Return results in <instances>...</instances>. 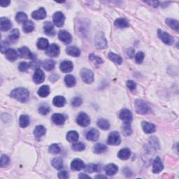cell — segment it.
I'll return each mask as SVG.
<instances>
[{
    "label": "cell",
    "mask_w": 179,
    "mask_h": 179,
    "mask_svg": "<svg viewBox=\"0 0 179 179\" xmlns=\"http://www.w3.org/2000/svg\"><path fill=\"white\" fill-rule=\"evenodd\" d=\"M11 97L20 102L25 103L30 98V92L24 87H18V88L14 89L11 92Z\"/></svg>",
    "instance_id": "1"
},
{
    "label": "cell",
    "mask_w": 179,
    "mask_h": 179,
    "mask_svg": "<svg viewBox=\"0 0 179 179\" xmlns=\"http://www.w3.org/2000/svg\"><path fill=\"white\" fill-rule=\"evenodd\" d=\"M136 111L139 114L147 115L151 112V109L146 101L142 99H137L135 101Z\"/></svg>",
    "instance_id": "2"
},
{
    "label": "cell",
    "mask_w": 179,
    "mask_h": 179,
    "mask_svg": "<svg viewBox=\"0 0 179 179\" xmlns=\"http://www.w3.org/2000/svg\"><path fill=\"white\" fill-rule=\"evenodd\" d=\"M107 40L105 38L103 32H99L97 34L95 37V44L98 49H104V48H107Z\"/></svg>",
    "instance_id": "3"
},
{
    "label": "cell",
    "mask_w": 179,
    "mask_h": 179,
    "mask_svg": "<svg viewBox=\"0 0 179 179\" xmlns=\"http://www.w3.org/2000/svg\"><path fill=\"white\" fill-rule=\"evenodd\" d=\"M80 75L84 83L90 84L94 81V73L90 69L83 68L81 70Z\"/></svg>",
    "instance_id": "4"
},
{
    "label": "cell",
    "mask_w": 179,
    "mask_h": 179,
    "mask_svg": "<svg viewBox=\"0 0 179 179\" xmlns=\"http://www.w3.org/2000/svg\"><path fill=\"white\" fill-rule=\"evenodd\" d=\"M158 37L161 39V41L164 42V44L167 45H171L173 44H174V38L172 36L169 35L168 33H167L166 32H164V31L161 30H158Z\"/></svg>",
    "instance_id": "5"
},
{
    "label": "cell",
    "mask_w": 179,
    "mask_h": 179,
    "mask_svg": "<svg viewBox=\"0 0 179 179\" xmlns=\"http://www.w3.org/2000/svg\"><path fill=\"white\" fill-rule=\"evenodd\" d=\"M53 22L56 27H62L65 21V16L60 11H57L53 16Z\"/></svg>",
    "instance_id": "6"
},
{
    "label": "cell",
    "mask_w": 179,
    "mask_h": 179,
    "mask_svg": "<svg viewBox=\"0 0 179 179\" xmlns=\"http://www.w3.org/2000/svg\"><path fill=\"white\" fill-rule=\"evenodd\" d=\"M121 138L118 132H112L110 133L107 139V144L112 146H118L120 144Z\"/></svg>",
    "instance_id": "7"
},
{
    "label": "cell",
    "mask_w": 179,
    "mask_h": 179,
    "mask_svg": "<svg viewBox=\"0 0 179 179\" xmlns=\"http://www.w3.org/2000/svg\"><path fill=\"white\" fill-rule=\"evenodd\" d=\"M76 122L79 125L85 127L88 126L90 124V118L86 113L82 112L79 113L77 119H76Z\"/></svg>",
    "instance_id": "8"
},
{
    "label": "cell",
    "mask_w": 179,
    "mask_h": 179,
    "mask_svg": "<svg viewBox=\"0 0 179 179\" xmlns=\"http://www.w3.org/2000/svg\"><path fill=\"white\" fill-rule=\"evenodd\" d=\"M59 39L67 44H69L72 41V36L66 30H60L58 33Z\"/></svg>",
    "instance_id": "9"
},
{
    "label": "cell",
    "mask_w": 179,
    "mask_h": 179,
    "mask_svg": "<svg viewBox=\"0 0 179 179\" xmlns=\"http://www.w3.org/2000/svg\"><path fill=\"white\" fill-rule=\"evenodd\" d=\"M47 55L51 58H56L59 55V47L55 44H52L46 50Z\"/></svg>",
    "instance_id": "10"
},
{
    "label": "cell",
    "mask_w": 179,
    "mask_h": 179,
    "mask_svg": "<svg viewBox=\"0 0 179 179\" xmlns=\"http://www.w3.org/2000/svg\"><path fill=\"white\" fill-rule=\"evenodd\" d=\"M164 169V165L163 161L161 160L160 157L155 158V159L153 163V172L154 174H159Z\"/></svg>",
    "instance_id": "11"
},
{
    "label": "cell",
    "mask_w": 179,
    "mask_h": 179,
    "mask_svg": "<svg viewBox=\"0 0 179 179\" xmlns=\"http://www.w3.org/2000/svg\"><path fill=\"white\" fill-rule=\"evenodd\" d=\"M119 118L123 120L124 123H131L132 120V113L130 110L124 109L120 112Z\"/></svg>",
    "instance_id": "12"
},
{
    "label": "cell",
    "mask_w": 179,
    "mask_h": 179,
    "mask_svg": "<svg viewBox=\"0 0 179 179\" xmlns=\"http://www.w3.org/2000/svg\"><path fill=\"white\" fill-rule=\"evenodd\" d=\"M33 80L36 84H40L45 81V74L41 69H36L33 76Z\"/></svg>",
    "instance_id": "13"
},
{
    "label": "cell",
    "mask_w": 179,
    "mask_h": 179,
    "mask_svg": "<svg viewBox=\"0 0 179 179\" xmlns=\"http://www.w3.org/2000/svg\"><path fill=\"white\" fill-rule=\"evenodd\" d=\"M59 69L63 73H69L73 69V63L69 60H64L61 62L59 65Z\"/></svg>",
    "instance_id": "14"
},
{
    "label": "cell",
    "mask_w": 179,
    "mask_h": 179,
    "mask_svg": "<svg viewBox=\"0 0 179 179\" xmlns=\"http://www.w3.org/2000/svg\"><path fill=\"white\" fill-rule=\"evenodd\" d=\"M11 27H12V23L9 19L4 17H2L0 18V28L2 32H7L11 29Z\"/></svg>",
    "instance_id": "15"
},
{
    "label": "cell",
    "mask_w": 179,
    "mask_h": 179,
    "mask_svg": "<svg viewBox=\"0 0 179 179\" xmlns=\"http://www.w3.org/2000/svg\"><path fill=\"white\" fill-rule=\"evenodd\" d=\"M141 127L143 129L144 132L146 134H152V133L155 132L156 131V127L155 125H153L148 122L144 121L141 123Z\"/></svg>",
    "instance_id": "16"
},
{
    "label": "cell",
    "mask_w": 179,
    "mask_h": 179,
    "mask_svg": "<svg viewBox=\"0 0 179 179\" xmlns=\"http://www.w3.org/2000/svg\"><path fill=\"white\" fill-rule=\"evenodd\" d=\"M46 11L45 8L41 7L39 8L38 10L33 11L32 13V17L35 20H43L46 17Z\"/></svg>",
    "instance_id": "17"
},
{
    "label": "cell",
    "mask_w": 179,
    "mask_h": 179,
    "mask_svg": "<svg viewBox=\"0 0 179 179\" xmlns=\"http://www.w3.org/2000/svg\"><path fill=\"white\" fill-rule=\"evenodd\" d=\"M18 52L21 58H23L25 59H34L33 54L31 53V51L27 47L23 46L22 48H20L18 49Z\"/></svg>",
    "instance_id": "18"
},
{
    "label": "cell",
    "mask_w": 179,
    "mask_h": 179,
    "mask_svg": "<svg viewBox=\"0 0 179 179\" xmlns=\"http://www.w3.org/2000/svg\"><path fill=\"white\" fill-rule=\"evenodd\" d=\"M85 165L83 162L80 159H74L71 163V168L74 171H81V169L85 168Z\"/></svg>",
    "instance_id": "19"
},
{
    "label": "cell",
    "mask_w": 179,
    "mask_h": 179,
    "mask_svg": "<svg viewBox=\"0 0 179 179\" xmlns=\"http://www.w3.org/2000/svg\"><path fill=\"white\" fill-rule=\"evenodd\" d=\"M5 56L8 60L11 62L16 61L18 58V54L17 53V51L15 49L13 48H8L7 50V52L5 53Z\"/></svg>",
    "instance_id": "20"
},
{
    "label": "cell",
    "mask_w": 179,
    "mask_h": 179,
    "mask_svg": "<svg viewBox=\"0 0 179 179\" xmlns=\"http://www.w3.org/2000/svg\"><path fill=\"white\" fill-rule=\"evenodd\" d=\"M99 137V132L97 130L91 129L86 133V139L89 141H97Z\"/></svg>",
    "instance_id": "21"
},
{
    "label": "cell",
    "mask_w": 179,
    "mask_h": 179,
    "mask_svg": "<svg viewBox=\"0 0 179 179\" xmlns=\"http://www.w3.org/2000/svg\"><path fill=\"white\" fill-rule=\"evenodd\" d=\"M52 120L57 125H62L65 123V117L60 113H54L52 115Z\"/></svg>",
    "instance_id": "22"
},
{
    "label": "cell",
    "mask_w": 179,
    "mask_h": 179,
    "mask_svg": "<svg viewBox=\"0 0 179 179\" xmlns=\"http://www.w3.org/2000/svg\"><path fill=\"white\" fill-rule=\"evenodd\" d=\"M44 30L45 35H47L48 36H53L55 35L53 24L51 22L47 21L45 22L44 25Z\"/></svg>",
    "instance_id": "23"
},
{
    "label": "cell",
    "mask_w": 179,
    "mask_h": 179,
    "mask_svg": "<svg viewBox=\"0 0 179 179\" xmlns=\"http://www.w3.org/2000/svg\"><path fill=\"white\" fill-rule=\"evenodd\" d=\"M42 67L45 71H48V72H50V71H52L55 66V62L53 60V59H45V60L42 62L41 63Z\"/></svg>",
    "instance_id": "24"
},
{
    "label": "cell",
    "mask_w": 179,
    "mask_h": 179,
    "mask_svg": "<svg viewBox=\"0 0 179 179\" xmlns=\"http://www.w3.org/2000/svg\"><path fill=\"white\" fill-rule=\"evenodd\" d=\"M105 172L108 176H113L118 171V167L114 164H109L105 167Z\"/></svg>",
    "instance_id": "25"
},
{
    "label": "cell",
    "mask_w": 179,
    "mask_h": 179,
    "mask_svg": "<svg viewBox=\"0 0 179 179\" xmlns=\"http://www.w3.org/2000/svg\"><path fill=\"white\" fill-rule=\"evenodd\" d=\"M45 132H46V130L43 125L36 126L34 130V134L37 139H40L42 136L45 135Z\"/></svg>",
    "instance_id": "26"
},
{
    "label": "cell",
    "mask_w": 179,
    "mask_h": 179,
    "mask_svg": "<svg viewBox=\"0 0 179 179\" xmlns=\"http://www.w3.org/2000/svg\"><path fill=\"white\" fill-rule=\"evenodd\" d=\"M130 155H131V151L128 148L121 149L118 153V157L123 160H128Z\"/></svg>",
    "instance_id": "27"
},
{
    "label": "cell",
    "mask_w": 179,
    "mask_h": 179,
    "mask_svg": "<svg viewBox=\"0 0 179 179\" xmlns=\"http://www.w3.org/2000/svg\"><path fill=\"white\" fill-rule=\"evenodd\" d=\"M65 103H66V99L62 96H56L53 100V105L57 107L64 106Z\"/></svg>",
    "instance_id": "28"
},
{
    "label": "cell",
    "mask_w": 179,
    "mask_h": 179,
    "mask_svg": "<svg viewBox=\"0 0 179 179\" xmlns=\"http://www.w3.org/2000/svg\"><path fill=\"white\" fill-rule=\"evenodd\" d=\"M79 139L78 133L76 131H69L67 134V139L71 143H76Z\"/></svg>",
    "instance_id": "29"
},
{
    "label": "cell",
    "mask_w": 179,
    "mask_h": 179,
    "mask_svg": "<svg viewBox=\"0 0 179 179\" xmlns=\"http://www.w3.org/2000/svg\"><path fill=\"white\" fill-rule=\"evenodd\" d=\"M66 53L71 56L78 57L81 55V51L79 48L76 46H69L67 48Z\"/></svg>",
    "instance_id": "30"
},
{
    "label": "cell",
    "mask_w": 179,
    "mask_h": 179,
    "mask_svg": "<svg viewBox=\"0 0 179 179\" xmlns=\"http://www.w3.org/2000/svg\"><path fill=\"white\" fill-rule=\"evenodd\" d=\"M64 83L66 84V86L68 87H72L75 86L76 83V81L74 76L73 75L69 74L65 76L64 78Z\"/></svg>",
    "instance_id": "31"
},
{
    "label": "cell",
    "mask_w": 179,
    "mask_h": 179,
    "mask_svg": "<svg viewBox=\"0 0 179 179\" xmlns=\"http://www.w3.org/2000/svg\"><path fill=\"white\" fill-rule=\"evenodd\" d=\"M115 26L117 27L118 28H120V29H123V28H126L129 27V23L126 19L120 18L115 20V21L114 22Z\"/></svg>",
    "instance_id": "32"
},
{
    "label": "cell",
    "mask_w": 179,
    "mask_h": 179,
    "mask_svg": "<svg viewBox=\"0 0 179 179\" xmlns=\"http://www.w3.org/2000/svg\"><path fill=\"white\" fill-rule=\"evenodd\" d=\"M36 45H37V48L39 49L45 50L47 49L48 46H49V42H48V40L47 39L40 38L38 40Z\"/></svg>",
    "instance_id": "33"
},
{
    "label": "cell",
    "mask_w": 179,
    "mask_h": 179,
    "mask_svg": "<svg viewBox=\"0 0 179 179\" xmlns=\"http://www.w3.org/2000/svg\"><path fill=\"white\" fill-rule=\"evenodd\" d=\"M97 126L99 128L103 130H108L110 128V123L106 119L100 118L97 120Z\"/></svg>",
    "instance_id": "34"
},
{
    "label": "cell",
    "mask_w": 179,
    "mask_h": 179,
    "mask_svg": "<svg viewBox=\"0 0 179 179\" xmlns=\"http://www.w3.org/2000/svg\"><path fill=\"white\" fill-rule=\"evenodd\" d=\"M165 22L166 24L171 27L172 30L178 32L179 30V25H178V22L177 21H176V20L172 18H167Z\"/></svg>",
    "instance_id": "35"
},
{
    "label": "cell",
    "mask_w": 179,
    "mask_h": 179,
    "mask_svg": "<svg viewBox=\"0 0 179 179\" xmlns=\"http://www.w3.org/2000/svg\"><path fill=\"white\" fill-rule=\"evenodd\" d=\"M108 57H109L110 60H111L117 64H121L122 62H123V59H122L121 57L113 53H109L108 54Z\"/></svg>",
    "instance_id": "36"
},
{
    "label": "cell",
    "mask_w": 179,
    "mask_h": 179,
    "mask_svg": "<svg viewBox=\"0 0 179 179\" xmlns=\"http://www.w3.org/2000/svg\"><path fill=\"white\" fill-rule=\"evenodd\" d=\"M19 125L21 127L25 128L30 125V118L27 115H22L19 119Z\"/></svg>",
    "instance_id": "37"
},
{
    "label": "cell",
    "mask_w": 179,
    "mask_h": 179,
    "mask_svg": "<svg viewBox=\"0 0 179 179\" xmlns=\"http://www.w3.org/2000/svg\"><path fill=\"white\" fill-rule=\"evenodd\" d=\"M35 30V24L31 21H27L23 25V31L25 33L32 32Z\"/></svg>",
    "instance_id": "38"
},
{
    "label": "cell",
    "mask_w": 179,
    "mask_h": 179,
    "mask_svg": "<svg viewBox=\"0 0 179 179\" xmlns=\"http://www.w3.org/2000/svg\"><path fill=\"white\" fill-rule=\"evenodd\" d=\"M50 94V88L48 86H42L38 90V95L41 97H46Z\"/></svg>",
    "instance_id": "39"
},
{
    "label": "cell",
    "mask_w": 179,
    "mask_h": 179,
    "mask_svg": "<svg viewBox=\"0 0 179 179\" xmlns=\"http://www.w3.org/2000/svg\"><path fill=\"white\" fill-rule=\"evenodd\" d=\"M106 150H107V146L106 145L102 144H96L93 148L94 153H96V154H101V153L106 151Z\"/></svg>",
    "instance_id": "40"
},
{
    "label": "cell",
    "mask_w": 179,
    "mask_h": 179,
    "mask_svg": "<svg viewBox=\"0 0 179 179\" xmlns=\"http://www.w3.org/2000/svg\"><path fill=\"white\" fill-rule=\"evenodd\" d=\"M52 165L56 169H61L63 168V161L61 158H55L52 160Z\"/></svg>",
    "instance_id": "41"
},
{
    "label": "cell",
    "mask_w": 179,
    "mask_h": 179,
    "mask_svg": "<svg viewBox=\"0 0 179 179\" xmlns=\"http://www.w3.org/2000/svg\"><path fill=\"white\" fill-rule=\"evenodd\" d=\"M16 21L19 23H25V22L27 21V16L23 12H19L17 13Z\"/></svg>",
    "instance_id": "42"
},
{
    "label": "cell",
    "mask_w": 179,
    "mask_h": 179,
    "mask_svg": "<svg viewBox=\"0 0 179 179\" xmlns=\"http://www.w3.org/2000/svg\"><path fill=\"white\" fill-rule=\"evenodd\" d=\"M123 133L125 136H130L132 134V130L130 125V123H124Z\"/></svg>",
    "instance_id": "43"
},
{
    "label": "cell",
    "mask_w": 179,
    "mask_h": 179,
    "mask_svg": "<svg viewBox=\"0 0 179 179\" xmlns=\"http://www.w3.org/2000/svg\"><path fill=\"white\" fill-rule=\"evenodd\" d=\"M72 149L75 151H83L86 149V146L85 144L81 143V142H76L75 144L72 145Z\"/></svg>",
    "instance_id": "44"
},
{
    "label": "cell",
    "mask_w": 179,
    "mask_h": 179,
    "mask_svg": "<svg viewBox=\"0 0 179 179\" xmlns=\"http://www.w3.org/2000/svg\"><path fill=\"white\" fill-rule=\"evenodd\" d=\"M48 151L54 155L58 154V153H60V148H59L58 144H53L52 145H50L49 148H48Z\"/></svg>",
    "instance_id": "45"
},
{
    "label": "cell",
    "mask_w": 179,
    "mask_h": 179,
    "mask_svg": "<svg viewBox=\"0 0 179 179\" xmlns=\"http://www.w3.org/2000/svg\"><path fill=\"white\" fill-rule=\"evenodd\" d=\"M85 171L87 173H93L97 172L98 170V167L97 164H89L85 167Z\"/></svg>",
    "instance_id": "46"
},
{
    "label": "cell",
    "mask_w": 179,
    "mask_h": 179,
    "mask_svg": "<svg viewBox=\"0 0 179 179\" xmlns=\"http://www.w3.org/2000/svg\"><path fill=\"white\" fill-rule=\"evenodd\" d=\"M20 32L18 29H14L11 31V33L8 35V39L11 41H16L19 38Z\"/></svg>",
    "instance_id": "47"
},
{
    "label": "cell",
    "mask_w": 179,
    "mask_h": 179,
    "mask_svg": "<svg viewBox=\"0 0 179 179\" xmlns=\"http://www.w3.org/2000/svg\"><path fill=\"white\" fill-rule=\"evenodd\" d=\"M50 111V109L48 105L47 104H43L41 105L40 106L39 108V112L41 113V115H47L48 113H49Z\"/></svg>",
    "instance_id": "48"
},
{
    "label": "cell",
    "mask_w": 179,
    "mask_h": 179,
    "mask_svg": "<svg viewBox=\"0 0 179 179\" xmlns=\"http://www.w3.org/2000/svg\"><path fill=\"white\" fill-rule=\"evenodd\" d=\"M9 163V158L7 155H2L1 157V161H0V167L2 168L7 167Z\"/></svg>",
    "instance_id": "49"
},
{
    "label": "cell",
    "mask_w": 179,
    "mask_h": 179,
    "mask_svg": "<svg viewBox=\"0 0 179 179\" xmlns=\"http://www.w3.org/2000/svg\"><path fill=\"white\" fill-rule=\"evenodd\" d=\"M31 64L30 63H27V62H22L21 63H20L18 66V69L21 71V72H26L27 69H29V68L30 67Z\"/></svg>",
    "instance_id": "50"
},
{
    "label": "cell",
    "mask_w": 179,
    "mask_h": 179,
    "mask_svg": "<svg viewBox=\"0 0 179 179\" xmlns=\"http://www.w3.org/2000/svg\"><path fill=\"white\" fill-rule=\"evenodd\" d=\"M89 59L90 60H91L93 62H95V63H97V64H101L103 63V60H102V59L101 58H99V57L95 55L94 54H90L89 55Z\"/></svg>",
    "instance_id": "51"
},
{
    "label": "cell",
    "mask_w": 179,
    "mask_h": 179,
    "mask_svg": "<svg viewBox=\"0 0 179 179\" xmlns=\"http://www.w3.org/2000/svg\"><path fill=\"white\" fill-rule=\"evenodd\" d=\"M82 103H83V100H82V99L79 97H76L72 101V105L74 107L80 106Z\"/></svg>",
    "instance_id": "52"
},
{
    "label": "cell",
    "mask_w": 179,
    "mask_h": 179,
    "mask_svg": "<svg viewBox=\"0 0 179 179\" xmlns=\"http://www.w3.org/2000/svg\"><path fill=\"white\" fill-rule=\"evenodd\" d=\"M144 53L142 52H138L135 55V60L137 64H141L144 59Z\"/></svg>",
    "instance_id": "53"
},
{
    "label": "cell",
    "mask_w": 179,
    "mask_h": 179,
    "mask_svg": "<svg viewBox=\"0 0 179 179\" xmlns=\"http://www.w3.org/2000/svg\"><path fill=\"white\" fill-rule=\"evenodd\" d=\"M150 145H151L153 148H154L155 150H157L159 148V143L158 141V139H156L155 137H151L150 139Z\"/></svg>",
    "instance_id": "54"
},
{
    "label": "cell",
    "mask_w": 179,
    "mask_h": 179,
    "mask_svg": "<svg viewBox=\"0 0 179 179\" xmlns=\"http://www.w3.org/2000/svg\"><path fill=\"white\" fill-rule=\"evenodd\" d=\"M127 86L130 89V91H134L136 88V85L133 81H127Z\"/></svg>",
    "instance_id": "55"
},
{
    "label": "cell",
    "mask_w": 179,
    "mask_h": 179,
    "mask_svg": "<svg viewBox=\"0 0 179 179\" xmlns=\"http://www.w3.org/2000/svg\"><path fill=\"white\" fill-rule=\"evenodd\" d=\"M69 177V172L67 171H62L58 173V178L60 179H67Z\"/></svg>",
    "instance_id": "56"
},
{
    "label": "cell",
    "mask_w": 179,
    "mask_h": 179,
    "mask_svg": "<svg viewBox=\"0 0 179 179\" xmlns=\"http://www.w3.org/2000/svg\"><path fill=\"white\" fill-rule=\"evenodd\" d=\"M8 43L7 41H2L1 43V51L2 53H6L8 49Z\"/></svg>",
    "instance_id": "57"
},
{
    "label": "cell",
    "mask_w": 179,
    "mask_h": 179,
    "mask_svg": "<svg viewBox=\"0 0 179 179\" xmlns=\"http://www.w3.org/2000/svg\"><path fill=\"white\" fill-rule=\"evenodd\" d=\"M134 53H135L134 49H133V48H130V49H128L127 51V55H128V57H130V58H132L134 56Z\"/></svg>",
    "instance_id": "58"
},
{
    "label": "cell",
    "mask_w": 179,
    "mask_h": 179,
    "mask_svg": "<svg viewBox=\"0 0 179 179\" xmlns=\"http://www.w3.org/2000/svg\"><path fill=\"white\" fill-rule=\"evenodd\" d=\"M146 3V4H148L150 6H152L153 7H158L159 6V4H160V2L158 1H151V2H145Z\"/></svg>",
    "instance_id": "59"
},
{
    "label": "cell",
    "mask_w": 179,
    "mask_h": 179,
    "mask_svg": "<svg viewBox=\"0 0 179 179\" xmlns=\"http://www.w3.org/2000/svg\"><path fill=\"white\" fill-rule=\"evenodd\" d=\"M10 3L11 2L8 1V0H6V1L4 0V1L0 2V6H1L2 7H7L10 4Z\"/></svg>",
    "instance_id": "60"
},
{
    "label": "cell",
    "mask_w": 179,
    "mask_h": 179,
    "mask_svg": "<svg viewBox=\"0 0 179 179\" xmlns=\"http://www.w3.org/2000/svg\"><path fill=\"white\" fill-rule=\"evenodd\" d=\"M123 172L125 174L127 175V177H129V174H132V172L130 171V170L127 168V167H125L124 169H123Z\"/></svg>",
    "instance_id": "61"
},
{
    "label": "cell",
    "mask_w": 179,
    "mask_h": 179,
    "mask_svg": "<svg viewBox=\"0 0 179 179\" xmlns=\"http://www.w3.org/2000/svg\"><path fill=\"white\" fill-rule=\"evenodd\" d=\"M78 177L80 178H90V177H89V176H87L86 174H83V173L80 174V175L78 176Z\"/></svg>",
    "instance_id": "62"
},
{
    "label": "cell",
    "mask_w": 179,
    "mask_h": 179,
    "mask_svg": "<svg viewBox=\"0 0 179 179\" xmlns=\"http://www.w3.org/2000/svg\"><path fill=\"white\" fill-rule=\"evenodd\" d=\"M96 178H106V177H105V176H102V175H97L96 177Z\"/></svg>",
    "instance_id": "63"
}]
</instances>
